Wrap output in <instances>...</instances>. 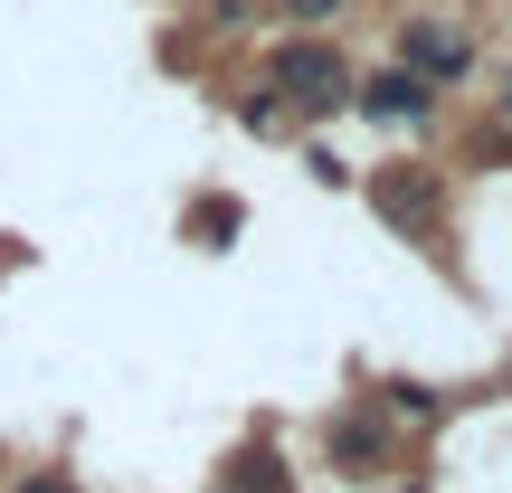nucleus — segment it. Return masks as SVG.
Here are the masks:
<instances>
[{
	"label": "nucleus",
	"instance_id": "obj_8",
	"mask_svg": "<svg viewBox=\"0 0 512 493\" xmlns=\"http://www.w3.org/2000/svg\"><path fill=\"white\" fill-rule=\"evenodd\" d=\"M19 493H76V475H29Z\"/></svg>",
	"mask_w": 512,
	"mask_h": 493
},
{
	"label": "nucleus",
	"instance_id": "obj_3",
	"mask_svg": "<svg viewBox=\"0 0 512 493\" xmlns=\"http://www.w3.org/2000/svg\"><path fill=\"white\" fill-rule=\"evenodd\" d=\"M465 57H475V48H465L456 29H437V19H408V67H418V76H465Z\"/></svg>",
	"mask_w": 512,
	"mask_h": 493
},
{
	"label": "nucleus",
	"instance_id": "obj_4",
	"mask_svg": "<svg viewBox=\"0 0 512 493\" xmlns=\"http://www.w3.org/2000/svg\"><path fill=\"white\" fill-rule=\"evenodd\" d=\"M361 105L389 114V124H418V114H427V76L418 67H389V76H370V86H361Z\"/></svg>",
	"mask_w": 512,
	"mask_h": 493
},
{
	"label": "nucleus",
	"instance_id": "obj_1",
	"mask_svg": "<svg viewBox=\"0 0 512 493\" xmlns=\"http://www.w3.org/2000/svg\"><path fill=\"white\" fill-rule=\"evenodd\" d=\"M275 95L294 114H332V105H351V67L323 38H294V48H275Z\"/></svg>",
	"mask_w": 512,
	"mask_h": 493
},
{
	"label": "nucleus",
	"instance_id": "obj_2",
	"mask_svg": "<svg viewBox=\"0 0 512 493\" xmlns=\"http://www.w3.org/2000/svg\"><path fill=\"white\" fill-rule=\"evenodd\" d=\"M370 209H380L389 228H408V238H427V228H437V181H427L418 162H389V171H370Z\"/></svg>",
	"mask_w": 512,
	"mask_h": 493
},
{
	"label": "nucleus",
	"instance_id": "obj_6",
	"mask_svg": "<svg viewBox=\"0 0 512 493\" xmlns=\"http://www.w3.org/2000/svg\"><path fill=\"white\" fill-rule=\"evenodd\" d=\"M380 446H389V427H380V418H342V427H332V456H342V465H370Z\"/></svg>",
	"mask_w": 512,
	"mask_h": 493
},
{
	"label": "nucleus",
	"instance_id": "obj_7",
	"mask_svg": "<svg viewBox=\"0 0 512 493\" xmlns=\"http://www.w3.org/2000/svg\"><path fill=\"white\" fill-rule=\"evenodd\" d=\"M342 0H285V19H332Z\"/></svg>",
	"mask_w": 512,
	"mask_h": 493
},
{
	"label": "nucleus",
	"instance_id": "obj_5",
	"mask_svg": "<svg viewBox=\"0 0 512 493\" xmlns=\"http://www.w3.org/2000/svg\"><path fill=\"white\" fill-rule=\"evenodd\" d=\"M228 493H285V456H275V446H247V456L228 465Z\"/></svg>",
	"mask_w": 512,
	"mask_h": 493
}]
</instances>
